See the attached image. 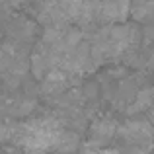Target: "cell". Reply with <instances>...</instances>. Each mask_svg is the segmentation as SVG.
Here are the masks:
<instances>
[{
    "label": "cell",
    "mask_w": 154,
    "mask_h": 154,
    "mask_svg": "<svg viewBox=\"0 0 154 154\" xmlns=\"http://www.w3.org/2000/svg\"><path fill=\"white\" fill-rule=\"evenodd\" d=\"M131 0H103L98 6V16L105 22H125L129 16Z\"/></svg>",
    "instance_id": "cell-2"
},
{
    "label": "cell",
    "mask_w": 154,
    "mask_h": 154,
    "mask_svg": "<svg viewBox=\"0 0 154 154\" xmlns=\"http://www.w3.org/2000/svg\"><path fill=\"white\" fill-rule=\"evenodd\" d=\"M150 107H152V90H150V88H143V90H137L135 103L131 105L129 113L144 111V109H150Z\"/></svg>",
    "instance_id": "cell-5"
},
{
    "label": "cell",
    "mask_w": 154,
    "mask_h": 154,
    "mask_svg": "<svg viewBox=\"0 0 154 154\" xmlns=\"http://www.w3.org/2000/svg\"><path fill=\"white\" fill-rule=\"evenodd\" d=\"M117 133V123L111 119V117H100V119L92 121L90 127V135H92V143H96L100 146V143H105V140H111L113 135ZM102 148V146H100Z\"/></svg>",
    "instance_id": "cell-4"
},
{
    "label": "cell",
    "mask_w": 154,
    "mask_h": 154,
    "mask_svg": "<svg viewBox=\"0 0 154 154\" xmlns=\"http://www.w3.org/2000/svg\"><path fill=\"white\" fill-rule=\"evenodd\" d=\"M121 137H125L127 140H133V143H146L150 144V139H152V127L148 121L140 119V121H129L127 125L123 127H117Z\"/></svg>",
    "instance_id": "cell-3"
},
{
    "label": "cell",
    "mask_w": 154,
    "mask_h": 154,
    "mask_svg": "<svg viewBox=\"0 0 154 154\" xmlns=\"http://www.w3.org/2000/svg\"><path fill=\"white\" fill-rule=\"evenodd\" d=\"M76 82H78V78H74V74L66 72L60 66H53L43 74L41 92L43 94H63Z\"/></svg>",
    "instance_id": "cell-1"
}]
</instances>
